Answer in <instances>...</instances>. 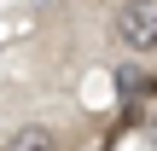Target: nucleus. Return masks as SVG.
<instances>
[{
	"label": "nucleus",
	"mask_w": 157,
	"mask_h": 151,
	"mask_svg": "<svg viewBox=\"0 0 157 151\" xmlns=\"http://www.w3.org/2000/svg\"><path fill=\"white\" fill-rule=\"evenodd\" d=\"M117 35H122L128 52H151V47H157V0H122Z\"/></svg>",
	"instance_id": "nucleus-1"
},
{
	"label": "nucleus",
	"mask_w": 157,
	"mask_h": 151,
	"mask_svg": "<svg viewBox=\"0 0 157 151\" xmlns=\"http://www.w3.org/2000/svg\"><path fill=\"white\" fill-rule=\"evenodd\" d=\"M6 151H58V128H47V122H23V128L6 140Z\"/></svg>",
	"instance_id": "nucleus-2"
},
{
	"label": "nucleus",
	"mask_w": 157,
	"mask_h": 151,
	"mask_svg": "<svg viewBox=\"0 0 157 151\" xmlns=\"http://www.w3.org/2000/svg\"><path fill=\"white\" fill-rule=\"evenodd\" d=\"M151 93V76H140V70H122V99H146Z\"/></svg>",
	"instance_id": "nucleus-3"
},
{
	"label": "nucleus",
	"mask_w": 157,
	"mask_h": 151,
	"mask_svg": "<svg viewBox=\"0 0 157 151\" xmlns=\"http://www.w3.org/2000/svg\"><path fill=\"white\" fill-rule=\"evenodd\" d=\"M146 134H151V145H157V105H151V116H146Z\"/></svg>",
	"instance_id": "nucleus-4"
}]
</instances>
